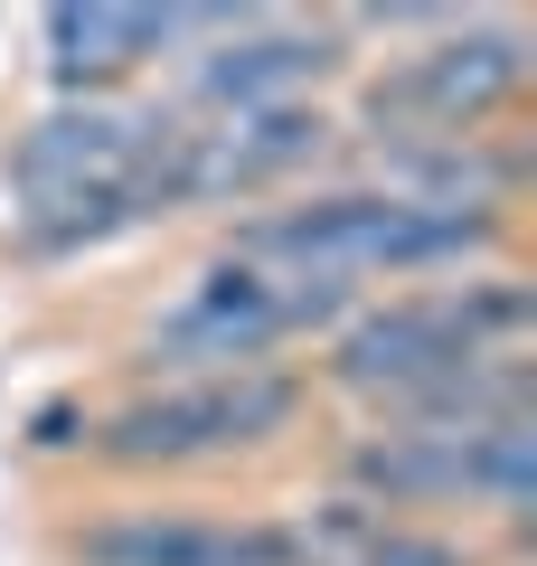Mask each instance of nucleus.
Segmentation results:
<instances>
[{
    "instance_id": "nucleus-1",
    "label": "nucleus",
    "mask_w": 537,
    "mask_h": 566,
    "mask_svg": "<svg viewBox=\"0 0 537 566\" xmlns=\"http://www.w3.org/2000/svg\"><path fill=\"white\" fill-rule=\"evenodd\" d=\"M537 349V283L528 255L518 264H481V274L453 283H406V293H368L330 340L302 359L320 416H378V406H406L424 387L462 378V368L491 359H528Z\"/></svg>"
},
{
    "instance_id": "nucleus-2",
    "label": "nucleus",
    "mask_w": 537,
    "mask_h": 566,
    "mask_svg": "<svg viewBox=\"0 0 537 566\" xmlns=\"http://www.w3.org/2000/svg\"><path fill=\"white\" fill-rule=\"evenodd\" d=\"M320 397L302 359L236 368V378H179V387H123L95 397L76 472L95 491H189L208 472H245L274 453H312Z\"/></svg>"
},
{
    "instance_id": "nucleus-3",
    "label": "nucleus",
    "mask_w": 537,
    "mask_h": 566,
    "mask_svg": "<svg viewBox=\"0 0 537 566\" xmlns=\"http://www.w3.org/2000/svg\"><path fill=\"white\" fill-rule=\"evenodd\" d=\"M537 95V29L518 10H462L434 39L358 57V76L339 85V142L358 161L415 151V142H472L528 123Z\"/></svg>"
},
{
    "instance_id": "nucleus-4",
    "label": "nucleus",
    "mask_w": 537,
    "mask_h": 566,
    "mask_svg": "<svg viewBox=\"0 0 537 566\" xmlns=\"http://www.w3.org/2000/svg\"><path fill=\"white\" fill-rule=\"evenodd\" d=\"M368 293L312 274H264V264L208 255L199 274H179L123 340V387H179V378H236V368L312 359Z\"/></svg>"
},
{
    "instance_id": "nucleus-5",
    "label": "nucleus",
    "mask_w": 537,
    "mask_h": 566,
    "mask_svg": "<svg viewBox=\"0 0 537 566\" xmlns=\"http://www.w3.org/2000/svg\"><path fill=\"white\" fill-rule=\"evenodd\" d=\"M48 566H302L283 510H227L199 491H95L48 520Z\"/></svg>"
},
{
    "instance_id": "nucleus-6",
    "label": "nucleus",
    "mask_w": 537,
    "mask_h": 566,
    "mask_svg": "<svg viewBox=\"0 0 537 566\" xmlns=\"http://www.w3.org/2000/svg\"><path fill=\"white\" fill-rule=\"evenodd\" d=\"M349 76L358 48L330 10H236L208 48L170 66L160 104L179 123H218V114H264V104H339Z\"/></svg>"
},
{
    "instance_id": "nucleus-7",
    "label": "nucleus",
    "mask_w": 537,
    "mask_h": 566,
    "mask_svg": "<svg viewBox=\"0 0 537 566\" xmlns=\"http://www.w3.org/2000/svg\"><path fill=\"white\" fill-rule=\"evenodd\" d=\"M349 170L339 104H264V114H218L179 133V218H245L312 180Z\"/></svg>"
},
{
    "instance_id": "nucleus-8",
    "label": "nucleus",
    "mask_w": 537,
    "mask_h": 566,
    "mask_svg": "<svg viewBox=\"0 0 537 566\" xmlns=\"http://www.w3.org/2000/svg\"><path fill=\"white\" fill-rule=\"evenodd\" d=\"M170 104L160 95H104V104H48L0 142V189L10 208H57L85 189H114L170 142Z\"/></svg>"
},
{
    "instance_id": "nucleus-9",
    "label": "nucleus",
    "mask_w": 537,
    "mask_h": 566,
    "mask_svg": "<svg viewBox=\"0 0 537 566\" xmlns=\"http://www.w3.org/2000/svg\"><path fill=\"white\" fill-rule=\"evenodd\" d=\"M236 20L227 0L208 10H39V66L57 85V104H104V95H133L151 66H179L189 48H208L218 29Z\"/></svg>"
},
{
    "instance_id": "nucleus-10",
    "label": "nucleus",
    "mask_w": 537,
    "mask_h": 566,
    "mask_svg": "<svg viewBox=\"0 0 537 566\" xmlns=\"http://www.w3.org/2000/svg\"><path fill=\"white\" fill-rule=\"evenodd\" d=\"M339 566H491L481 528H434V520H378Z\"/></svg>"
},
{
    "instance_id": "nucleus-11",
    "label": "nucleus",
    "mask_w": 537,
    "mask_h": 566,
    "mask_svg": "<svg viewBox=\"0 0 537 566\" xmlns=\"http://www.w3.org/2000/svg\"><path fill=\"white\" fill-rule=\"evenodd\" d=\"M85 424H95V397H85V387H76V397H48V406H29V434H20V444H29V463H66V472H76V453H85Z\"/></svg>"
}]
</instances>
